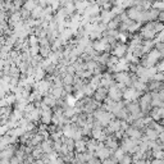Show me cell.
Segmentation results:
<instances>
[{
	"label": "cell",
	"instance_id": "cell-18",
	"mask_svg": "<svg viewBox=\"0 0 164 164\" xmlns=\"http://www.w3.org/2000/svg\"><path fill=\"white\" fill-rule=\"evenodd\" d=\"M37 5V3H36V0H33V1H26L25 4H23V9H26V10H28L30 13L33 10V8Z\"/></svg>",
	"mask_w": 164,
	"mask_h": 164
},
{
	"label": "cell",
	"instance_id": "cell-1",
	"mask_svg": "<svg viewBox=\"0 0 164 164\" xmlns=\"http://www.w3.org/2000/svg\"><path fill=\"white\" fill-rule=\"evenodd\" d=\"M140 36L142 40H154L157 36V32L154 31V22H147L140 28Z\"/></svg>",
	"mask_w": 164,
	"mask_h": 164
},
{
	"label": "cell",
	"instance_id": "cell-23",
	"mask_svg": "<svg viewBox=\"0 0 164 164\" xmlns=\"http://www.w3.org/2000/svg\"><path fill=\"white\" fill-rule=\"evenodd\" d=\"M149 164H164V159H151Z\"/></svg>",
	"mask_w": 164,
	"mask_h": 164
},
{
	"label": "cell",
	"instance_id": "cell-3",
	"mask_svg": "<svg viewBox=\"0 0 164 164\" xmlns=\"http://www.w3.org/2000/svg\"><path fill=\"white\" fill-rule=\"evenodd\" d=\"M127 50H128V45L126 44H115L114 46H112V55L117 57L118 59L120 58H124L127 54Z\"/></svg>",
	"mask_w": 164,
	"mask_h": 164
},
{
	"label": "cell",
	"instance_id": "cell-7",
	"mask_svg": "<svg viewBox=\"0 0 164 164\" xmlns=\"http://www.w3.org/2000/svg\"><path fill=\"white\" fill-rule=\"evenodd\" d=\"M104 146L107 147V149H109V150L114 151L115 149H118V147H119V142L113 135H109V136H107V139L104 140Z\"/></svg>",
	"mask_w": 164,
	"mask_h": 164
},
{
	"label": "cell",
	"instance_id": "cell-6",
	"mask_svg": "<svg viewBox=\"0 0 164 164\" xmlns=\"http://www.w3.org/2000/svg\"><path fill=\"white\" fill-rule=\"evenodd\" d=\"M124 134H126L127 137L135 139V140H140L142 137V135H144L141 130H139V128H136L134 126H128V128L124 131Z\"/></svg>",
	"mask_w": 164,
	"mask_h": 164
},
{
	"label": "cell",
	"instance_id": "cell-14",
	"mask_svg": "<svg viewBox=\"0 0 164 164\" xmlns=\"http://www.w3.org/2000/svg\"><path fill=\"white\" fill-rule=\"evenodd\" d=\"M42 10H44V8H41L40 5H36L33 8V10L31 12V18L32 19H40L41 15H42Z\"/></svg>",
	"mask_w": 164,
	"mask_h": 164
},
{
	"label": "cell",
	"instance_id": "cell-22",
	"mask_svg": "<svg viewBox=\"0 0 164 164\" xmlns=\"http://www.w3.org/2000/svg\"><path fill=\"white\" fill-rule=\"evenodd\" d=\"M87 164H101V160H99L96 157H92L90 160L87 162Z\"/></svg>",
	"mask_w": 164,
	"mask_h": 164
},
{
	"label": "cell",
	"instance_id": "cell-11",
	"mask_svg": "<svg viewBox=\"0 0 164 164\" xmlns=\"http://www.w3.org/2000/svg\"><path fill=\"white\" fill-rule=\"evenodd\" d=\"M46 75V72H45V69L42 68V67H36L35 68V75H33V80L38 82V81H41V80H44V77Z\"/></svg>",
	"mask_w": 164,
	"mask_h": 164
},
{
	"label": "cell",
	"instance_id": "cell-17",
	"mask_svg": "<svg viewBox=\"0 0 164 164\" xmlns=\"http://www.w3.org/2000/svg\"><path fill=\"white\" fill-rule=\"evenodd\" d=\"M118 164H132V157L130 154H124L122 158L118 160Z\"/></svg>",
	"mask_w": 164,
	"mask_h": 164
},
{
	"label": "cell",
	"instance_id": "cell-4",
	"mask_svg": "<svg viewBox=\"0 0 164 164\" xmlns=\"http://www.w3.org/2000/svg\"><path fill=\"white\" fill-rule=\"evenodd\" d=\"M107 97H108V89L100 87V86L95 90V92H94V95H92V99L97 101V103H103Z\"/></svg>",
	"mask_w": 164,
	"mask_h": 164
},
{
	"label": "cell",
	"instance_id": "cell-24",
	"mask_svg": "<svg viewBox=\"0 0 164 164\" xmlns=\"http://www.w3.org/2000/svg\"><path fill=\"white\" fill-rule=\"evenodd\" d=\"M0 164H9L8 159H0Z\"/></svg>",
	"mask_w": 164,
	"mask_h": 164
},
{
	"label": "cell",
	"instance_id": "cell-12",
	"mask_svg": "<svg viewBox=\"0 0 164 164\" xmlns=\"http://www.w3.org/2000/svg\"><path fill=\"white\" fill-rule=\"evenodd\" d=\"M75 150H76V153H85L86 151V141L83 139L75 141Z\"/></svg>",
	"mask_w": 164,
	"mask_h": 164
},
{
	"label": "cell",
	"instance_id": "cell-9",
	"mask_svg": "<svg viewBox=\"0 0 164 164\" xmlns=\"http://www.w3.org/2000/svg\"><path fill=\"white\" fill-rule=\"evenodd\" d=\"M14 151H15V147L13 145L7 146L5 149L0 150V159H8L9 160L10 158L14 157Z\"/></svg>",
	"mask_w": 164,
	"mask_h": 164
},
{
	"label": "cell",
	"instance_id": "cell-2",
	"mask_svg": "<svg viewBox=\"0 0 164 164\" xmlns=\"http://www.w3.org/2000/svg\"><path fill=\"white\" fill-rule=\"evenodd\" d=\"M140 96H141V92L136 91V90H135V89H132V87H127V89L122 92V100H124V103H128V101L137 100Z\"/></svg>",
	"mask_w": 164,
	"mask_h": 164
},
{
	"label": "cell",
	"instance_id": "cell-15",
	"mask_svg": "<svg viewBox=\"0 0 164 164\" xmlns=\"http://www.w3.org/2000/svg\"><path fill=\"white\" fill-rule=\"evenodd\" d=\"M141 23H139V22H132L131 23V25H128L127 26V32H130V33H135L136 32V31H137V30H140V28H141Z\"/></svg>",
	"mask_w": 164,
	"mask_h": 164
},
{
	"label": "cell",
	"instance_id": "cell-8",
	"mask_svg": "<svg viewBox=\"0 0 164 164\" xmlns=\"http://www.w3.org/2000/svg\"><path fill=\"white\" fill-rule=\"evenodd\" d=\"M53 144L54 141L52 139H45V140H42V142L40 144V147H41V150H42V153L44 154H50V153H53Z\"/></svg>",
	"mask_w": 164,
	"mask_h": 164
},
{
	"label": "cell",
	"instance_id": "cell-5",
	"mask_svg": "<svg viewBox=\"0 0 164 164\" xmlns=\"http://www.w3.org/2000/svg\"><path fill=\"white\" fill-rule=\"evenodd\" d=\"M108 97L113 101H120L122 100V91H119V90L115 87V82H114V85L108 89Z\"/></svg>",
	"mask_w": 164,
	"mask_h": 164
},
{
	"label": "cell",
	"instance_id": "cell-16",
	"mask_svg": "<svg viewBox=\"0 0 164 164\" xmlns=\"http://www.w3.org/2000/svg\"><path fill=\"white\" fill-rule=\"evenodd\" d=\"M163 8H164L163 1H159V0H154V1H151V9H155L158 12H163Z\"/></svg>",
	"mask_w": 164,
	"mask_h": 164
},
{
	"label": "cell",
	"instance_id": "cell-10",
	"mask_svg": "<svg viewBox=\"0 0 164 164\" xmlns=\"http://www.w3.org/2000/svg\"><path fill=\"white\" fill-rule=\"evenodd\" d=\"M142 134L147 140H149V141H155V140L158 139V132L154 131L153 128H150V127H146L145 131H144Z\"/></svg>",
	"mask_w": 164,
	"mask_h": 164
},
{
	"label": "cell",
	"instance_id": "cell-20",
	"mask_svg": "<svg viewBox=\"0 0 164 164\" xmlns=\"http://www.w3.org/2000/svg\"><path fill=\"white\" fill-rule=\"evenodd\" d=\"M154 31H155L157 33L162 32V31H163V23H162V22H157V21H154Z\"/></svg>",
	"mask_w": 164,
	"mask_h": 164
},
{
	"label": "cell",
	"instance_id": "cell-21",
	"mask_svg": "<svg viewBox=\"0 0 164 164\" xmlns=\"http://www.w3.org/2000/svg\"><path fill=\"white\" fill-rule=\"evenodd\" d=\"M153 81H157V82H163V80H164V76H163V73H160V72H157L155 75L153 76V78H151ZM150 80V81H151Z\"/></svg>",
	"mask_w": 164,
	"mask_h": 164
},
{
	"label": "cell",
	"instance_id": "cell-25",
	"mask_svg": "<svg viewBox=\"0 0 164 164\" xmlns=\"http://www.w3.org/2000/svg\"><path fill=\"white\" fill-rule=\"evenodd\" d=\"M132 164H134V163H132Z\"/></svg>",
	"mask_w": 164,
	"mask_h": 164
},
{
	"label": "cell",
	"instance_id": "cell-19",
	"mask_svg": "<svg viewBox=\"0 0 164 164\" xmlns=\"http://www.w3.org/2000/svg\"><path fill=\"white\" fill-rule=\"evenodd\" d=\"M65 104H67V107H75V105H76V97L75 96H73V95H67V97H65Z\"/></svg>",
	"mask_w": 164,
	"mask_h": 164
},
{
	"label": "cell",
	"instance_id": "cell-13",
	"mask_svg": "<svg viewBox=\"0 0 164 164\" xmlns=\"http://www.w3.org/2000/svg\"><path fill=\"white\" fill-rule=\"evenodd\" d=\"M96 146H97V141H96V140L90 139V140L86 141V151H89V153H95Z\"/></svg>",
	"mask_w": 164,
	"mask_h": 164
}]
</instances>
